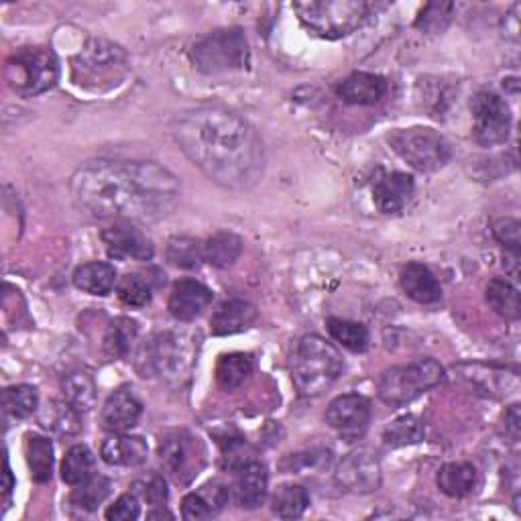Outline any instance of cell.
I'll use <instances>...</instances> for the list:
<instances>
[{"instance_id": "6da1fadb", "label": "cell", "mask_w": 521, "mask_h": 521, "mask_svg": "<svg viewBox=\"0 0 521 521\" xmlns=\"http://www.w3.org/2000/svg\"><path fill=\"white\" fill-rule=\"evenodd\" d=\"M70 192L78 210L96 220L155 222L180 202L178 178L151 161H88L72 176Z\"/></svg>"}, {"instance_id": "7a4b0ae2", "label": "cell", "mask_w": 521, "mask_h": 521, "mask_svg": "<svg viewBox=\"0 0 521 521\" xmlns=\"http://www.w3.org/2000/svg\"><path fill=\"white\" fill-rule=\"evenodd\" d=\"M173 137L204 176L222 188L249 190L263 178V141L233 110L198 106L178 119Z\"/></svg>"}, {"instance_id": "3957f363", "label": "cell", "mask_w": 521, "mask_h": 521, "mask_svg": "<svg viewBox=\"0 0 521 521\" xmlns=\"http://www.w3.org/2000/svg\"><path fill=\"white\" fill-rule=\"evenodd\" d=\"M289 369L302 395L318 397L338 381L344 361L334 344L318 334H308L296 344Z\"/></svg>"}, {"instance_id": "277c9868", "label": "cell", "mask_w": 521, "mask_h": 521, "mask_svg": "<svg viewBox=\"0 0 521 521\" xmlns=\"http://www.w3.org/2000/svg\"><path fill=\"white\" fill-rule=\"evenodd\" d=\"M190 60L206 76H224L247 70L251 51L241 29H220L196 39L190 49Z\"/></svg>"}, {"instance_id": "5b68a950", "label": "cell", "mask_w": 521, "mask_h": 521, "mask_svg": "<svg viewBox=\"0 0 521 521\" xmlns=\"http://www.w3.org/2000/svg\"><path fill=\"white\" fill-rule=\"evenodd\" d=\"M369 3L363 0H302L294 11L306 29L322 39H342L355 33L369 15Z\"/></svg>"}, {"instance_id": "8992f818", "label": "cell", "mask_w": 521, "mask_h": 521, "mask_svg": "<svg viewBox=\"0 0 521 521\" xmlns=\"http://www.w3.org/2000/svg\"><path fill=\"white\" fill-rule=\"evenodd\" d=\"M5 80L19 96H37L60 80V62L49 47H23L5 66Z\"/></svg>"}, {"instance_id": "52a82bcc", "label": "cell", "mask_w": 521, "mask_h": 521, "mask_svg": "<svg viewBox=\"0 0 521 521\" xmlns=\"http://www.w3.org/2000/svg\"><path fill=\"white\" fill-rule=\"evenodd\" d=\"M442 379L444 369L438 361L420 359L412 365L387 369L377 383V393L389 408H403V405L412 403L426 391L440 385Z\"/></svg>"}, {"instance_id": "ba28073f", "label": "cell", "mask_w": 521, "mask_h": 521, "mask_svg": "<svg viewBox=\"0 0 521 521\" xmlns=\"http://www.w3.org/2000/svg\"><path fill=\"white\" fill-rule=\"evenodd\" d=\"M387 139L391 149L420 173H434L452 159L450 143L434 129H399Z\"/></svg>"}, {"instance_id": "9c48e42d", "label": "cell", "mask_w": 521, "mask_h": 521, "mask_svg": "<svg viewBox=\"0 0 521 521\" xmlns=\"http://www.w3.org/2000/svg\"><path fill=\"white\" fill-rule=\"evenodd\" d=\"M190 351L182 336L159 332L137 353V369L143 377H178L190 367Z\"/></svg>"}, {"instance_id": "30bf717a", "label": "cell", "mask_w": 521, "mask_h": 521, "mask_svg": "<svg viewBox=\"0 0 521 521\" xmlns=\"http://www.w3.org/2000/svg\"><path fill=\"white\" fill-rule=\"evenodd\" d=\"M159 458L165 471L178 483H192L206 467L204 444L186 430H171L161 436Z\"/></svg>"}, {"instance_id": "8fae6325", "label": "cell", "mask_w": 521, "mask_h": 521, "mask_svg": "<svg viewBox=\"0 0 521 521\" xmlns=\"http://www.w3.org/2000/svg\"><path fill=\"white\" fill-rule=\"evenodd\" d=\"M473 133L479 145H503L511 133V110L495 92L483 90L473 98Z\"/></svg>"}, {"instance_id": "7c38bea8", "label": "cell", "mask_w": 521, "mask_h": 521, "mask_svg": "<svg viewBox=\"0 0 521 521\" xmlns=\"http://www.w3.org/2000/svg\"><path fill=\"white\" fill-rule=\"evenodd\" d=\"M326 422L346 442L361 440L371 424V403L359 393L338 395L326 410Z\"/></svg>"}, {"instance_id": "4fadbf2b", "label": "cell", "mask_w": 521, "mask_h": 521, "mask_svg": "<svg viewBox=\"0 0 521 521\" xmlns=\"http://www.w3.org/2000/svg\"><path fill=\"white\" fill-rule=\"evenodd\" d=\"M336 483L349 493H373L383 483L381 462L375 452L359 448L346 454L336 469Z\"/></svg>"}, {"instance_id": "5bb4252c", "label": "cell", "mask_w": 521, "mask_h": 521, "mask_svg": "<svg viewBox=\"0 0 521 521\" xmlns=\"http://www.w3.org/2000/svg\"><path fill=\"white\" fill-rule=\"evenodd\" d=\"M102 243L110 259L117 261H151L155 255L153 243L141 233L139 228L127 222H114L102 230Z\"/></svg>"}, {"instance_id": "9a60e30c", "label": "cell", "mask_w": 521, "mask_h": 521, "mask_svg": "<svg viewBox=\"0 0 521 521\" xmlns=\"http://www.w3.org/2000/svg\"><path fill=\"white\" fill-rule=\"evenodd\" d=\"M143 414V403L131 387L114 389L108 399L104 401V408L100 412V424L106 432L121 434L133 430L139 424Z\"/></svg>"}, {"instance_id": "2e32d148", "label": "cell", "mask_w": 521, "mask_h": 521, "mask_svg": "<svg viewBox=\"0 0 521 521\" xmlns=\"http://www.w3.org/2000/svg\"><path fill=\"white\" fill-rule=\"evenodd\" d=\"M78 62L74 70H82V76L88 80H102L110 74H117L127 62V53L114 43L94 39L86 45V49L78 55Z\"/></svg>"}, {"instance_id": "e0dca14e", "label": "cell", "mask_w": 521, "mask_h": 521, "mask_svg": "<svg viewBox=\"0 0 521 521\" xmlns=\"http://www.w3.org/2000/svg\"><path fill=\"white\" fill-rule=\"evenodd\" d=\"M414 178L401 171L379 173L373 182V202L383 214H399L414 196Z\"/></svg>"}, {"instance_id": "ac0fdd59", "label": "cell", "mask_w": 521, "mask_h": 521, "mask_svg": "<svg viewBox=\"0 0 521 521\" xmlns=\"http://www.w3.org/2000/svg\"><path fill=\"white\" fill-rule=\"evenodd\" d=\"M212 289L196 279H182L171 289L169 296V314L180 322H192L204 314V310L212 304Z\"/></svg>"}, {"instance_id": "d6986e66", "label": "cell", "mask_w": 521, "mask_h": 521, "mask_svg": "<svg viewBox=\"0 0 521 521\" xmlns=\"http://www.w3.org/2000/svg\"><path fill=\"white\" fill-rule=\"evenodd\" d=\"M269 489V475L265 465L257 460H249L247 465L237 469V479L233 485V497L243 509H257L265 503Z\"/></svg>"}, {"instance_id": "ffe728a7", "label": "cell", "mask_w": 521, "mask_h": 521, "mask_svg": "<svg viewBox=\"0 0 521 521\" xmlns=\"http://www.w3.org/2000/svg\"><path fill=\"white\" fill-rule=\"evenodd\" d=\"M100 456L110 467H139L149 456V446L141 436L121 432L102 442Z\"/></svg>"}, {"instance_id": "44dd1931", "label": "cell", "mask_w": 521, "mask_h": 521, "mask_svg": "<svg viewBox=\"0 0 521 521\" xmlns=\"http://www.w3.org/2000/svg\"><path fill=\"white\" fill-rule=\"evenodd\" d=\"M401 289L418 304H436L442 298L440 281L422 263H408L399 275Z\"/></svg>"}, {"instance_id": "7402d4cb", "label": "cell", "mask_w": 521, "mask_h": 521, "mask_svg": "<svg viewBox=\"0 0 521 521\" xmlns=\"http://www.w3.org/2000/svg\"><path fill=\"white\" fill-rule=\"evenodd\" d=\"M336 94L349 104H375L387 94V82L383 76L369 74V72H357L349 78H344L336 86Z\"/></svg>"}, {"instance_id": "603a6c76", "label": "cell", "mask_w": 521, "mask_h": 521, "mask_svg": "<svg viewBox=\"0 0 521 521\" xmlns=\"http://www.w3.org/2000/svg\"><path fill=\"white\" fill-rule=\"evenodd\" d=\"M257 320V308L247 300L224 302L210 320V330L214 336H230L243 332Z\"/></svg>"}, {"instance_id": "cb8c5ba5", "label": "cell", "mask_w": 521, "mask_h": 521, "mask_svg": "<svg viewBox=\"0 0 521 521\" xmlns=\"http://www.w3.org/2000/svg\"><path fill=\"white\" fill-rule=\"evenodd\" d=\"M74 285L90 296H108L117 287V269L110 263L92 261L74 271Z\"/></svg>"}, {"instance_id": "d4e9b609", "label": "cell", "mask_w": 521, "mask_h": 521, "mask_svg": "<svg viewBox=\"0 0 521 521\" xmlns=\"http://www.w3.org/2000/svg\"><path fill=\"white\" fill-rule=\"evenodd\" d=\"M253 371H255L253 355L249 353L222 355L216 365V381L224 391L233 393L249 381Z\"/></svg>"}, {"instance_id": "484cf974", "label": "cell", "mask_w": 521, "mask_h": 521, "mask_svg": "<svg viewBox=\"0 0 521 521\" xmlns=\"http://www.w3.org/2000/svg\"><path fill=\"white\" fill-rule=\"evenodd\" d=\"M438 489L452 499H460L467 497L473 493L475 485H477V471L469 462H448L436 477Z\"/></svg>"}, {"instance_id": "4316f807", "label": "cell", "mask_w": 521, "mask_h": 521, "mask_svg": "<svg viewBox=\"0 0 521 521\" xmlns=\"http://www.w3.org/2000/svg\"><path fill=\"white\" fill-rule=\"evenodd\" d=\"M25 456H27V465H29L33 481L39 485L49 483L53 477V465H55L51 440L45 436H39V434H27Z\"/></svg>"}, {"instance_id": "83f0119b", "label": "cell", "mask_w": 521, "mask_h": 521, "mask_svg": "<svg viewBox=\"0 0 521 521\" xmlns=\"http://www.w3.org/2000/svg\"><path fill=\"white\" fill-rule=\"evenodd\" d=\"M62 391L66 401H70L74 408L84 414L90 412L96 405L98 387L90 371L86 369H74L62 379Z\"/></svg>"}, {"instance_id": "f1b7e54d", "label": "cell", "mask_w": 521, "mask_h": 521, "mask_svg": "<svg viewBox=\"0 0 521 521\" xmlns=\"http://www.w3.org/2000/svg\"><path fill=\"white\" fill-rule=\"evenodd\" d=\"M137 338H139V324L131 318L121 316L106 330L104 351L112 359H129L133 355Z\"/></svg>"}, {"instance_id": "f546056e", "label": "cell", "mask_w": 521, "mask_h": 521, "mask_svg": "<svg viewBox=\"0 0 521 521\" xmlns=\"http://www.w3.org/2000/svg\"><path fill=\"white\" fill-rule=\"evenodd\" d=\"M243 253V241L235 233L220 230L204 243V261L218 269L233 267Z\"/></svg>"}, {"instance_id": "4dcf8cb0", "label": "cell", "mask_w": 521, "mask_h": 521, "mask_svg": "<svg viewBox=\"0 0 521 521\" xmlns=\"http://www.w3.org/2000/svg\"><path fill=\"white\" fill-rule=\"evenodd\" d=\"M41 424L62 436H76L82 430L80 412L66 399L49 401L41 414Z\"/></svg>"}, {"instance_id": "1f68e13d", "label": "cell", "mask_w": 521, "mask_h": 521, "mask_svg": "<svg viewBox=\"0 0 521 521\" xmlns=\"http://www.w3.org/2000/svg\"><path fill=\"white\" fill-rule=\"evenodd\" d=\"M487 302L489 306L495 310V314H499L501 318L515 322L521 316V304H519V292L517 287L503 279V277H495L489 281L487 285Z\"/></svg>"}, {"instance_id": "d6a6232c", "label": "cell", "mask_w": 521, "mask_h": 521, "mask_svg": "<svg viewBox=\"0 0 521 521\" xmlns=\"http://www.w3.org/2000/svg\"><path fill=\"white\" fill-rule=\"evenodd\" d=\"M326 328L332 340L342 344L344 349H349L351 353H365L369 349L371 334L365 324L342 320V318H328Z\"/></svg>"}, {"instance_id": "836d02e7", "label": "cell", "mask_w": 521, "mask_h": 521, "mask_svg": "<svg viewBox=\"0 0 521 521\" xmlns=\"http://www.w3.org/2000/svg\"><path fill=\"white\" fill-rule=\"evenodd\" d=\"M110 491H112V483L108 477L92 475L86 481H82L80 485H76V489L70 495V503L76 509L90 513V511L98 509L110 497Z\"/></svg>"}, {"instance_id": "e575fe53", "label": "cell", "mask_w": 521, "mask_h": 521, "mask_svg": "<svg viewBox=\"0 0 521 521\" xmlns=\"http://www.w3.org/2000/svg\"><path fill=\"white\" fill-rule=\"evenodd\" d=\"M308 505H310V495L302 485H281L271 499V509L281 519L302 517Z\"/></svg>"}, {"instance_id": "d590c367", "label": "cell", "mask_w": 521, "mask_h": 521, "mask_svg": "<svg viewBox=\"0 0 521 521\" xmlns=\"http://www.w3.org/2000/svg\"><path fill=\"white\" fill-rule=\"evenodd\" d=\"M94 454L88 446L84 444H76L72 446L64 460H62V479L64 483L76 487L82 481H86L88 477L94 475Z\"/></svg>"}, {"instance_id": "8d00e7d4", "label": "cell", "mask_w": 521, "mask_h": 521, "mask_svg": "<svg viewBox=\"0 0 521 521\" xmlns=\"http://www.w3.org/2000/svg\"><path fill=\"white\" fill-rule=\"evenodd\" d=\"M424 436H426V428H424V422L420 418L401 416L385 428L383 442L389 448H401V446H410V444L422 442Z\"/></svg>"}, {"instance_id": "74e56055", "label": "cell", "mask_w": 521, "mask_h": 521, "mask_svg": "<svg viewBox=\"0 0 521 521\" xmlns=\"http://www.w3.org/2000/svg\"><path fill=\"white\" fill-rule=\"evenodd\" d=\"M167 261L180 269H198L204 263V243L194 237H173L167 243Z\"/></svg>"}, {"instance_id": "f35d334b", "label": "cell", "mask_w": 521, "mask_h": 521, "mask_svg": "<svg viewBox=\"0 0 521 521\" xmlns=\"http://www.w3.org/2000/svg\"><path fill=\"white\" fill-rule=\"evenodd\" d=\"M3 408L5 414L17 420L29 418L39 408L37 389L31 385H13L3 391Z\"/></svg>"}, {"instance_id": "ab89813d", "label": "cell", "mask_w": 521, "mask_h": 521, "mask_svg": "<svg viewBox=\"0 0 521 521\" xmlns=\"http://www.w3.org/2000/svg\"><path fill=\"white\" fill-rule=\"evenodd\" d=\"M117 296L121 298L123 304L131 308H145L151 304L153 298V285L151 279L139 275V273H129L117 283Z\"/></svg>"}, {"instance_id": "60d3db41", "label": "cell", "mask_w": 521, "mask_h": 521, "mask_svg": "<svg viewBox=\"0 0 521 521\" xmlns=\"http://www.w3.org/2000/svg\"><path fill=\"white\" fill-rule=\"evenodd\" d=\"M454 13L452 3H430L416 19V27L424 33H440L448 27Z\"/></svg>"}, {"instance_id": "b9f144b4", "label": "cell", "mask_w": 521, "mask_h": 521, "mask_svg": "<svg viewBox=\"0 0 521 521\" xmlns=\"http://www.w3.org/2000/svg\"><path fill=\"white\" fill-rule=\"evenodd\" d=\"M133 493L153 507H163L167 503V483L161 475H149L133 485Z\"/></svg>"}, {"instance_id": "7bdbcfd3", "label": "cell", "mask_w": 521, "mask_h": 521, "mask_svg": "<svg viewBox=\"0 0 521 521\" xmlns=\"http://www.w3.org/2000/svg\"><path fill=\"white\" fill-rule=\"evenodd\" d=\"M139 515H141V507H139V497L135 493L121 495L104 513L108 521H135Z\"/></svg>"}, {"instance_id": "ee69618b", "label": "cell", "mask_w": 521, "mask_h": 521, "mask_svg": "<svg viewBox=\"0 0 521 521\" xmlns=\"http://www.w3.org/2000/svg\"><path fill=\"white\" fill-rule=\"evenodd\" d=\"M493 237L511 251V255L519 257V222L513 218H499L493 222Z\"/></svg>"}, {"instance_id": "f6af8a7d", "label": "cell", "mask_w": 521, "mask_h": 521, "mask_svg": "<svg viewBox=\"0 0 521 521\" xmlns=\"http://www.w3.org/2000/svg\"><path fill=\"white\" fill-rule=\"evenodd\" d=\"M216 515L212 505L208 503V499L204 497L202 491H196V493H190L184 497L182 501V517L184 519H192V521H198V519H208Z\"/></svg>"}, {"instance_id": "bcb514c9", "label": "cell", "mask_w": 521, "mask_h": 521, "mask_svg": "<svg viewBox=\"0 0 521 521\" xmlns=\"http://www.w3.org/2000/svg\"><path fill=\"white\" fill-rule=\"evenodd\" d=\"M519 422H521V414H519V405H511L505 414V426L511 432V436L517 440L519 438Z\"/></svg>"}]
</instances>
